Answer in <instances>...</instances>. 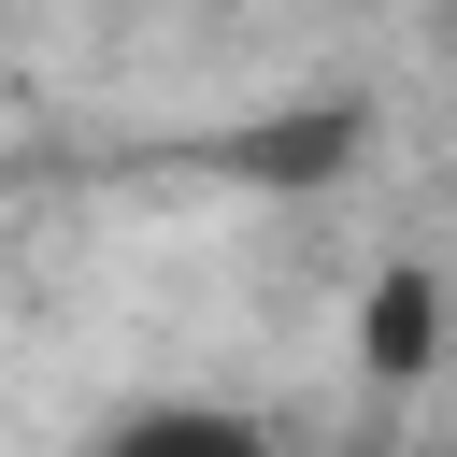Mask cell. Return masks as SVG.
I'll return each instance as SVG.
<instances>
[{
    "instance_id": "2",
    "label": "cell",
    "mask_w": 457,
    "mask_h": 457,
    "mask_svg": "<svg viewBox=\"0 0 457 457\" xmlns=\"http://www.w3.org/2000/svg\"><path fill=\"white\" fill-rule=\"evenodd\" d=\"M357 357H371V386H414L428 357H443V286L400 257V271H371V300H357Z\"/></svg>"
},
{
    "instance_id": "1",
    "label": "cell",
    "mask_w": 457,
    "mask_h": 457,
    "mask_svg": "<svg viewBox=\"0 0 457 457\" xmlns=\"http://www.w3.org/2000/svg\"><path fill=\"white\" fill-rule=\"evenodd\" d=\"M357 100H300L286 129H243L228 143V171H257V186H328V171H357Z\"/></svg>"
}]
</instances>
